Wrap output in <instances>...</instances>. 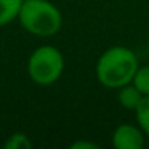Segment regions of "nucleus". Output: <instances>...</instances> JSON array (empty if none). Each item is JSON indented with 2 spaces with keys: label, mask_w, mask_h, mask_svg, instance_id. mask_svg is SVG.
<instances>
[{
  "label": "nucleus",
  "mask_w": 149,
  "mask_h": 149,
  "mask_svg": "<svg viewBox=\"0 0 149 149\" xmlns=\"http://www.w3.org/2000/svg\"><path fill=\"white\" fill-rule=\"evenodd\" d=\"M5 149H31L32 148V141L29 139V136L26 133H11L7 138L3 144Z\"/></svg>",
  "instance_id": "1a4fd4ad"
},
{
  "label": "nucleus",
  "mask_w": 149,
  "mask_h": 149,
  "mask_svg": "<svg viewBox=\"0 0 149 149\" xmlns=\"http://www.w3.org/2000/svg\"><path fill=\"white\" fill-rule=\"evenodd\" d=\"M23 2L24 0H0V27L8 26L11 21L18 19Z\"/></svg>",
  "instance_id": "423d86ee"
},
{
  "label": "nucleus",
  "mask_w": 149,
  "mask_h": 149,
  "mask_svg": "<svg viewBox=\"0 0 149 149\" xmlns=\"http://www.w3.org/2000/svg\"><path fill=\"white\" fill-rule=\"evenodd\" d=\"M144 138L146 135L138 123H120L112 133V146L116 149H141Z\"/></svg>",
  "instance_id": "20e7f679"
},
{
  "label": "nucleus",
  "mask_w": 149,
  "mask_h": 149,
  "mask_svg": "<svg viewBox=\"0 0 149 149\" xmlns=\"http://www.w3.org/2000/svg\"><path fill=\"white\" fill-rule=\"evenodd\" d=\"M72 149H96L98 144L95 143H90V141H75L71 144Z\"/></svg>",
  "instance_id": "9d476101"
},
{
  "label": "nucleus",
  "mask_w": 149,
  "mask_h": 149,
  "mask_svg": "<svg viewBox=\"0 0 149 149\" xmlns=\"http://www.w3.org/2000/svg\"><path fill=\"white\" fill-rule=\"evenodd\" d=\"M21 27L36 37H53L63 27V15L50 0H24L18 15Z\"/></svg>",
  "instance_id": "f03ea898"
},
{
  "label": "nucleus",
  "mask_w": 149,
  "mask_h": 149,
  "mask_svg": "<svg viewBox=\"0 0 149 149\" xmlns=\"http://www.w3.org/2000/svg\"><path fill=\"white\" fill-rule=\"evenodd\" d=\"M146 52H148V56H149V37H148V43H146Z\"/></svg>",
  "instance_id": "9b49d317"
},
{
  "label": "nucleus",
  "mask_w": 149,
  "mask_h": 149,
  "mask_svg": "<svg viewBox=\"0 0 149 149\" xmlns=\"http://www.w3.org/2000/svg\"><path fill=\"white\" fill-rule=\"evenodd\" d=\"M64 72V56L56 47H37L27 59L29 79L39 87H50L61 79Z\"/></svg>",
  "instance_id": "7ed1b4c3"
},
{
  "label": "nucleus",
  "mask_w": 149,
  "mask_h": 149,
  "mask_svg": "<svg viewBox=\"0 0 149 149\" xmlns=\"http://www.w3.org/2000/svg\"><path fill=\"white\" fill-rule=\"evenodd\" d=\"M132 84L135 85L144 96H148L149 95V64L139 66L138 71L135 72V77H133Z\"/></svg>",
  "instance_id": "6e6552de"
},
{
  "label": "nucleus",
  "mask_w": 149,
  "mask_h": 149,
  "mask_svg": "<svg viewBox=\"0 0 149 149\" xmlns=\"http://www.w3.org/2000/svg\"><path fill=\"white\" fill-rule=\"evenodd\" d=\"M143 96H144V95H143L133 84H127V85H123V87L117 88V101H119V104L122 107H125V109H128V111H133V112H135L136 107L139 106Z\"/></svg>",
  "instance_id": "39448f33"
},
{
  "label": "nucleus",
  "mask_w": 149,
  "mask_h": 149,
  "mask_svg": "<svg viewBox=\"0 0 149 149\" xmlns=\"http://www.w3.org/2000/svg\"><path fill=\"white\" fill-rule=\"evenodd\" d=\"M135 119H136V123L144 132V135L149 136V95L143 96L139 106L135 111Z\"/></svg>",
  "instance_id": "0eeeda50"
},
{
  "label": "nucleus",
  "mask_w": 149,
  "mask_h": 149,
  "mask_svg": "<svg viewBox=\"0 0 149 149\" xmlns=\"http://www.w3.org/2000/svg\"><path fill=\"white\" fill-rule=\"evenodd\" d=\"M138 68V56L132 48L114 45L101 53L95 66V74L104 88L117 90L127 84H132Z\"/></svg>",
  "instance_id": "f257e3e1"
}]
</instances>
